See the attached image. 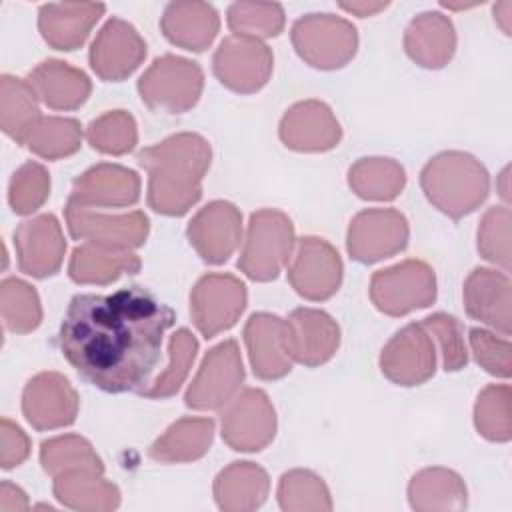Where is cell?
I'll return each mask as SVG.
<instances>
[{
  "mask_svg": "<svg viewBox=\"0 0 512 512\" xmlns=\"http://www.w3.org/2000/svg\"><path fill=\"white\" fill-rule=\"evenodd\" d=\"M174 310L140 286L112 294H78L60 324L68 364L104 392H142L162 360Z\"/></svg>",
  "mask_w": 512,
  "mask_h": 512,
  "instance_id": "1",
  "label": "cell"
},
{
  "mask_svg": "<svg viewBox=\"0 0 512 512\" xmlns=\"http://www.w3.org/2000/svg\"><path fill=\"white\" fill-rule=\"evenodd\" d=\"M138 162L150 172V206L160 214L180 216L200 198V180L210 164V148L196 134H178L142 150Z\"/></svg>",
  "mask_w": 512,
  "mask_h": 512,
  "instance_id": "2",
  "label": "cell"
},
{
  "mask_svg": "<svg viewBox=\"0 0 512 512\" xmlns=\"http://www.w3.org/2000/svg\"><path fill=\"white\" fill-rule=\"evenodd\" d=\"M244 370L238 358L234 340H226L204 358L202 370L186 392V406L190 408H220L242 382Z\"/></svg>",
  "mask_w": 512,
  "mask_h": 512,
  "instance_id": "3",
  "label": "cell"
},
{
  "mask_svg": "<svg viewBox=\"0 0 512 512\" xmlns=\"http://www.w3.org/2000/svg\"><path fill=\"white\" fill-rule=\"evenodd\" d=\"M192 298L214 302L204 306H192V314L198 330L206 338H212L220 330L230 328L236 322L238 314L244 310L246 286L234 276L210 274L196 284Z\"/></svg>",
  "mask_w": 512,
  "mask_h": 512,
  "instance_id": "4",
  "label": "cell"
},
{
  "mask_svg": "<svg viewBox=\"0 0 512 512\" xmlns=\"http://www.w3.org/2000/svg\"><path fill=\"white\" fill-rule=\"evenodd\" d=\"M14 240L22 272L34 278H44L60 268L64 242L60 236V224L52 214L22 222Z\"/></svg>",
  "mask_w": 512,
  "mask_h": 512,
  "instance_id": "5",
  "label": "cell"
},
{
  "mask_svg": "<svg viewBox=\"0 0 512 512\" xmlns=\"http://www.w3.org/2000/svg\"><path fill=\"white\" fill-rule=\"evenodd\" d=\"M240 214L228 202L208 204L188 226V238L210 264L226 262L238 244Z\"/></svg>",
  "mask_w": 512,
  "mask_h": 512,
  "instance_id": "6",
  "label": "cell"
},
{
  "mask_svg": "<svg viewBox=\"0 0 512 512\" xmlns=\"http://www.w3.org/2000/svg\"><path fill=\"white\" fill-rule=\"evenodd\" d=\"M464 302L470 316L510 334V282L506 274L476 268L466 282Z\"/></svg>",
  "mask_w": 512,
  "mask_h": 512,
  "instance_id": "7",
  "label": "cell"
},
{
  "mask_svg": "<svg viewBox=\"0 0 512 512\" xmlns=\"http://www.w3.org/2000/svg\"><path fill=\"white\" fill-rule=\"evenodd\" d=\"M68 228L74 238H92L96 232L100 234L92 242L98 240L100 248H134L140 246L148 232V220L142 212H134L122 218H86V214L74 206L66 204Z\"/></svg>",
  "mask_w": 512,
  "mask_h": 512,
  "instance_id": "8",
  "label": "cell"
},
{
  "mask_svg": "<svg viewBox=\"0 0 512 512\" xmlns=\"http://www.w3.org/2000/svg\"><path fill=\"white\" fill-rule=\"evenodd\" d=\"M246 344L254 374L272 380L290 372V362L284 358L286 348V322L270 314H254L246 324ZM288 356V354H286Z\"/></svg>",
  "mask_w": 512,
  "mask_h": 512,
  "instance_id": "9",
  "label": "cell"
},
{
  "mask_svg": "<svg viewBox=\"0 0 512 512\" xmlns=\"http://www.w3.org/2000/svg\"><path fill=\"white\" fill-rule=\"evenodd\" d=\"M138 190L140 180L136 172L122 166L100 164L76 180L68 204L84 206L88 202H98L124 206L138 200Z\"/></svg>",
  "mask_w": 512,
  "mask_h": 512,
  "instance_id": "10",
  "label": "cell"
},
{
  "mask_svg": "<svg viewBox=\"0 0 512 512\" xmlns=\"http://www.w3.org/2000/svg\"><path fill=\"white\" fill-rule=\"evenodd\" d=\"M102 12L104 4H46L40 8V32L50 46L74 50L84 42Z\"/></svg>",
  "mask_w": 512,
  "mask_h": 512,
  "instance_id": "11",
  "label": "cell"
},
{
  "mask_svg": "<svg viewBox=\"0 0 512 512\" xmlns=\"http://www.w3.org/2000/svg\"><path fill=\"white\" fill-rule=\"evenodd\" d=\"M28 84L36 88L42 102L54 110L78 108L90 94L88 76L58 60L42 62L30 74Z\"/></svg>",
  "mask_w": 512,
  "mask_h": 512,
  "instance_id": "12",
  "label": "cell"
},
{
  "mask_svg": "<svg viewBox=\"0 0 512 512\" xmlns=\"http://www.w3.org/2000/svg\"><path fill=\"white\" fill-rule=\"evenodd\" d=\"M102 32L106 38L114 44V52H90V64L94 72L104 80H122L130 72H134L140 64V60L146 54V44L140 40L136 30L118 20L112 18Z\"/></svg>",
  "mask_w": 512,
  "mask_h": 512,
  "instance_id": "13",
  "label": "cell"
},
{
  "mask_svg": "<svg viewBox=\"0 0 512 512\" xmlns=\"http://www.w3.org/2000/svg\"><path fill=\"white\" fill-rule=\"evenodd\" d=\"M286 216L274 210H260L258 214H252L250 228H248V244L244 250L242 260L238 266L252 278V280H274L286 262L276 252L268 248L270 236L276 232V228L282 224Z\"/></svg>",
  "mask_w": 512,
  "mask_h": 512,
  "instance_id": "14",
  "label": "cell"
},
{
  "mask_svg": "<svg viewBox=\"0 0 512 512\" xmlns=\"http://www.w3.org/2000/svg\"><path fill=\"white\" fill-rule=\"evenodd\" d=\"M332 252L334 248L320 238L310 236L300 240L296 262L288 270L290 282L300 296L310 300H326L338 290V276L318 272V264Z\"/></svg>",
  "mask_w": 512,
  "mask_h": 512,
  "instance_id": "15",
  "label": "cell"
},
{
  "mask_svg": "<svg viewBox=\"0 0 512 512\" xmlns=\"http://www.w3.org/2000/svg\"><path fill=\"white\" fill-rule=\"evenodd\" d=\"M214 432L212 420H180L150 446L154 460H194L200 458Z\"/></svg>",
  "mask_w": 512,
  "mask_h": 512,
  "instance_id": "16",
  "label": "cell"
},
{
  "mask_svg": "<svg viewBox=\"0 0 512 512\" xmlns=\"http://www.w3.org/2000/svg\"><path fill=\"white\" fill-rule=\"evenodd\" d=\"M170 42L192 50V28L210 44L218 32V14L210 4H170L162 18Z\"/></svg>",
  "mask_w": 512,
  "mask_h": 512,
  "instance_id": "17",
  "label": "cell"
},
{
  "mask_svg": "<svg viewBox=\"0 0 512 512\" xmlns=\"http://www.w3.org/2000/svg\"><path fill=\"white\" fill-rule=\"evenodd\" d=\"M140 268V260L132 254H100L90 246H80L72 252L70 278L74 282H110L122 272L134 274Z\"/></svg>",
  "mask_w": 512,
  "mask_h": 512,
  "instance_id": "18",
  "label": "cell"
},
{
  "mask_svg": "<svg viewBox=\"0 0 512 512\" xmlns=\"http://www.w3.org/2000/svg\"><path fill=\"white\" fill-rule=\"evenodd\" d=\"M24 144L44 158L68 156L80 146V126L70 118H40L26 134Z\"/></svg>",
  "mask_w": 512,
  "mask_h": 512,
  "instance_id": "19",
  "label": "cell"
},
{
  "mask_svg": "<svg viewBox=\"0 0 512 512\" xmlns=\"http://www.w3.org/2000/svg\"><path fill=\"white\" fill-rule=\"evenodd\" d=\"M228 26L236 36L256 40L258 36H278L284 26V12L278 4H232Z\"/></svg>",
  "mask_w": 512,
  "mask_h": 512,
  "instance_id": "20",
  "label": "cell"
},
{
  "mask_svg": "<svg viewBox=\"0 0 512 512\" xmlns=\"http://www.w3.org/2000/svg\"><path fill=\"white\" fill-rule=\"evenodd\" d=\"M196 348H198V342L194 340V336L184 328L178 330L170 340V356H172L170 368L150 388H144L140 394L148 398H164L174 394L182 384L190 362L194 360Z\"/></svg>",
  "mask_w": 512,
  "mask_h": 512,
  "instance_id": "21",
  "label": "cell"
},
{
  "mask_svg": "<svg viewBox=\"0 0 512 512\" xmlns=\"http://www.w3.org/2000/svg\"><path fill=\"white\" fill-rule=\"evenodd\" d=\"M48 174L36 162L24 164L10 182V204L16 214H30L38 210L48 194Z\"/></svg>",
  "mask_w": 512,
  "mask_h": 512,
  "instance_id": "22",
  "label": "cell"
},
{
  "mask_svg": "<svg viewBox=\"0 0 512 512\" xmlns=\"http://www.w3.org/2000/svg\"><path fill=\"white\" fill-rule=\"evenodd\" d=\"M88 140L92 148L106 152V154H124L134 148L136 144V126L130 114L120 112V120L116 130H110L106 116L92 122L88 126Z\"/></svg>",
  "mask_w": 512,
  "mask_h": 512,
  "instance_id": "23",
  "label": "cell"
},
{
  "mask_svg": "<svg viewBox=\"0 0 512 512\" xmlns=\"http://www.w3.org/2000/svg\"><path fill=\"white\" fill-rule=\"evenodd\" d=\"M2 288H6L8 292H12V296L16 298V302L20 304L18 308H14V312L6 314L4 322L10 330L14 332H28L34 330L40 324V306H38V296L36 292L24 284L22 280L16 278H8L2 282Z\"/></svg>",
  "mask_w": 512,
  "mask_h": 512,
  "instance_id": "24",
  "label": "cell"
},
{
  "mask_svg": "<svg viewBox=\"0 0 512 512\" xmlns=\"http://www.w3.org/2000/svg\"><path fill=\"white\" fill-rule=\"evenodd\" d=\"M424 328H430L434 334H438L442 352H444V368L446 370H460L466 364V350L462 346L460 338V324L454 316L446 314H434L424 318Z\"/></svg>",
  "mask_w": 512,
  "mask_h": 512,
  "instance_id": "25",
  "label": "cell"
},
{
  "mask_svg": "<svg viewBox=\"0 0 512 512\" xmlns=\"http://www.w3.org/2000/svg\"><path fill=\"white\" fill-rule=\"evenodd\" d=\"M470 342L476 354V360L480 364H484V368L490 374L508 378L510 376V362H508V354H494V352H502V350H510L508 348V340H496L492 334L474 328L470 330Z\"/></svg>",
  "mask_w": 512,
  "mask_h": 512,
  "instance_id": "26",
  "label": "cell"
}]
</instances>
